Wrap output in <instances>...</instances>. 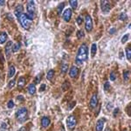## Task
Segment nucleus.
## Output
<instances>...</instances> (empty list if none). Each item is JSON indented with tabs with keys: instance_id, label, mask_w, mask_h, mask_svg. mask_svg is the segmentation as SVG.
I'll use <instances>...</instances> for the list:
<instances>
[{
	"instance_id": "obj_19",
	"label": "nucleus",
	"mask_w": 131,
	"mask_h": 131,
	"mask_svg": "<svg viewBox=\"0 0 131 131\" xmlns=\"http://www.w3.org/2000/svg\"><path fill=\"white\" fill-rule=\"evenodd\" d=\"M96 51H97L96 44H93L92 46H91V55H92V57H94L96 54Z\"/></svg>"
},
{
	"instance_id": "obj_17",
	"label": "nucleus",
	"mask_w": 131,
	"mask_h": 131,
	"mask_svg": "<svg viewBox=\"0 0 131 131\" xmlns=\"http://www.w3.org/2000/svg\"><path fill=\"white\" fill-rule=\"evenodd\" d=\"M7 40V34L5 33H2L0 34V44L2 45Z\"/></svg>"
},
{
	"instance_id": "obj_36",
	"label": "nucleus",
	"mask_w": 131,
	"mask_h": 131,
	"mask_svg": "<svg viewBox=\"0 0 131 131\" xmlns=\"http://www.w3.org/2000/svg\"><path fill=\"white\" fill-rule=\"evenodd\" d=\"M118 113H119V109H115V110H114V113H113L114 117H116L117 115H118Z\"/></svg>"
},
{
	"instance_id": "obj_16",
	"label": "nucleus",
	"mask_w": 131,
	"mask_h": 131,
	"mask_svg": "<svg viewBox=\"0 0 131 131\" xmlns=\"http://www.w3.org/2000/svg\"><path fill=\"white\" fill-rule=\"evenodd\" d=\"M35 92H36V87H35L34 84H30L28 86V93L30 94H34Z\"/></svg>"
},
{
	"instance_id": "obj_44",
	"label": "nucleus",
	"mask_w": 131,
	"mask_h": 131,
	"mask_svg": "<svg viewBox=\"0 0 131 131\" xmlns=\"http://www.w3.org/2000/svg\"><path fill=\"white\" fill-rule=\"evenodd\" d=\"M60 131H65V129H64L63 126H61V128H60Z\"/></svg>"
},
{
	"instance_id": "obj_43",
	"label": "nucleus",
	"mask_w": 131,
	"mask_h": 131,
	"mask_svg": "<svg viewBox=\"0 0 131 131\" xmlns=\"http://www.w3.org/2000/svg\"><path fill=\"white\" fill-rule=\"evenodd\" d=\"M19 131H26V129H25V127H22V128H20V129H19Z\"/></svg>"
},
{
	"instance_id": "obj_41",
	"label": "nucleus",
	"mask_w": 131,
	"mask_h": 131,
	"mask_svg": "<svg viewBox=\"0 0 131 131\" xmlns=\"http://www.w3.org/2000/svg\"><path fill=\"white\" fill-rule=\"evenodd\" d=\"M4 4H5V1H4V0H0V6L4 5Z\"/></svg>"
},
{
	"instance_id": "obj_20",
	"label": "nucleus",
	"mask_w": 131,
	"mask_h": 131,
	"mask_svg": "<svg viewBox=\"0 0 131 131\" xmlns=\"http://www.w3.org/2000/svg\"><path fill=\"white\" fill-rule=\"evenodd\" d=\"M60 71H61V73L63 74H66V72L68 71V65H67V64H62Z\"/></svg>"
},
{
	"instance_id": "obj_31",
	"label": "nucleus",
	"mask_w": 131,
	"mask_h": 131,
	"mask_svg": "<svg viewBox=\"0 0 131 131\" xmlns=\"http://www.w3.org/2000/svg\"><path fill=\"white\" fill-rule=\"evenodd\" d=\"M7 107H8V109H12L13 107H14V103H13L12 100H9L8 104H7Z\"/></svg>"
},
{
	"instance_id": "obj_22",
	"label": "nucleus",
	"mask_w": 131,
	"mask_h": 131,
	"mask_svg": "<svg viewBox=\"0 0 131 131\" xmlns=\"http://www.w3.org/2000/svg\"><path fill=\"white\" fill-rule=\"evenodd\" d=\"M129 77H130V72L129 71H124V73H123V78H124L125 81H128L129 80Z\"/></svg>"
},
{
	"instance_id": "obj_14",
	"label": "nucleus",
	"mask_w": 131,
	"mask_h": 131,
	"mask_svg": "<svg viewBox=\"0 0 131 131\" xmlns=\"http://www.w3.org/2000/svg\"><path fill=\"white\" fill-rule=\"evenodd\" d=\"M50 124V120L48 117H43L42 120H41V125H42V127L44 128H46L48 127Z\"/></svg>"
},
{
	"instance_id": "obj_35",
	"label": "nucleus",
	"mask_w": 131,
	"mask_h": 131,
	"mask_svg": "<svg viewBox=\"0 0 131 131\" xmlns=\"http://www.w3.org/2000/svg\"><path fill=\"white\" fill-rule=\"evenodd\" d=\"M14 85H15V80H11V81L9 82V84H8V87L11 88Z\"/></svg>"
},
{
	"instance_id": "obj_34",
	"label": "nucleus",
	"mask_w": 131,
	"mask_h": 131,
	"mask_svg": "<svg viewBox=\"0 0 131 131\" xmlns=\"http://www.w3.org/2000/svg\"><path fill=\"white\" fill-rule=\"evenodd\" d=\"M76 22H77V24H78L79 25H81V23H82V18L81 17H78L77 18V19H76Z\"/></svg>"
},
{
	"instance_id": "obj_3",
	"label": "nucleus",
	"mask_w": 131,
	"mask_h": 131,
	"mask_svg": "<svg viewBox=\"0 0 131 131\" xmlns=\"http://www.w3.org/2000/svg\"><path fill=\"white\" fill-rule=\"evenodd\" d=\"M27 10V17L30 20H33L36 16V9H35V4L33 1H28L26 4Z\"/></svg>"
},
{
	"instance_id": "obj_15",
	"label": "nucleus",
	"mask_w": 131,
	"mask_h": 131,
	"mask_svg": "<svg viewBox=\"0 0 131 131\" xmlns=\"http://www.w3.org/2000/svg\"><path fill=\"white\" fill-rule=\"evenodd\" d=\"M25 85V80L24 77H20L19 79V81H18V87L19 88H23Z\"/></svg>"
},
{
	"instance_id": "obj_39",
	"label": "nucleus",
	"mask_w": 131,
	"mask_h": 131,
	"mask_svg": "<svg viewBox=\"0 0 131 131\" xmlns=\"http://www.w3.org/2000/svg\"><path fill=\"white\" fill-rule=\"evenodd\" d=\"M45 84L41 85L40 88H39V91H40V92H42V91H43V90H45Z\"/></svg>"
},
{
	"instance_id": "obj_46",
	"label": "nucleus",
	"mask_w": 131,
	"mask_h": 131,
	"mask_svg": "<svg viewBox=\"0 0 131 131\" xmlns=\"http://www.w3.org/2000/svg\"><path fill=\"white\" fill-rule=\"evenodd\" d=\"M123 131H127V130H123Z\"/></svg>"
},
{
	"instance_id": "obj_6",
	"label": "nucleus",
	"mask_w": 131,
	"mask_h": 131,
	"mask_svg": "<svg viewBox=\"0 0 131 131\" xmlns=\"http://www.w3.org/2000/svg\"><path fill=\"white\" fill-rule=\"evenodd\" d=\"M85 27L87 32H91L93 29V19L90 15H87L85 19Z\"/></svg>"
},
{
	"instance_id": "obj_1",
	"label": "nucleus",
	"mask_w": 131,
	"mask_h": 131,
	"mask_svg": "<svg viewBox=\"0 0 131 131\" xmlns=\"http://www.w3.org/2000/svg\"><path fill=\"white\" fill-rule=\"evenodd\" d=\"M88 56V50L87 46L86 45H81L79 47V50L77 52V55L75 58V63L77 65H82L87 59Z\"/></svg>"
},
{
	"instance_id": "obj_5",
	"label": "nucleus",
	"mask_w": 131,
	"mask_h": 131,
	"mask_svg": "<svg viewBox=\"0 0 131 131\" xmlns=\"http://www.w3.org/2000/svg\"><path fill=\"white\" fill-rule=\"evenodd\" d=\"M66 126L69 130H73L76 126V119L74 115H70L66 119Z\"/></svg>"
},
{
	"instance_id": "obj_33",
	"label": "nucleus",
	"mask_w": 131,
	"mask_h": 131,
	"mask_svg": "<svg viewBox=\"0 0 131 131\" xmlns=\"http://www.w3.org/2000/svg\"><path fill=\"white\" fill-rule=\"evenodd\" d=\"M84 36V33L82 31H79L78 33H77V37L79 38V39H80V38H82Z\"/></svg>"
},
{
	"instance_id": "obj_32",
	"label": "nucleus",
	"mask_w": 131,
	"mask_h": 131,
	"mask_svg": "<svg viewBox=\"0 0 131 131\" xmlns=\"http://www.w3.org/2000/svg\"><path fill=\"white\" fill-rule=\"evenodd\" d=\"M110 87V85H109V82H106L104 84V90L105 91H108Z\"/></svg>"
},
{
	"instance_id": "obj_23",
	"label": "nucleus",
	"mask_w": 131,
	"mask_h": 131,
	"mask_svg": "<svg viewBox=\"0 0 131 131\" xmlns=\"http://www.w3.org/2000/svg\"><path fill=\"white\" fill-rule=\"evenodd\" d=\"M70 87V83L68 81H65L62 85V90L63 91H66L68 88Z\"/></svg>"
},
{
	"instance_id": "obj_7",
	"label": "nucleus",
	"mask_w": 131,
	"mask_h": 131,
	"mask_svg": "<svg viewBox=\"0 0 131 131\" xmlns=\"http://www.w3.org/2000/svg\"><path fill=\"white\" fill-rule=\"evenodd\" d=\"M100 7H101V11L104 13L109 12L110 11V3L109 1H106V0H102L100 2Z\"/></svg>"
},
{
	"instance_id": "obj_10",
	"label": "nucleus",
	"mask_w": 131,
	"mask_h": 131,
	"mask_svg": "<svg viewBox=\"0 0 131 131\" xmlns=\"http://www.w3.org/2000/svg\"><path fill=\"white\" fill-rule=\"evenodd\" d=\"M79 74V68L77 66H72L69 70V75L71 78H75Z\"/></svg>"
},
{
	"instance_id": "obj_27",
	"label": "nucleus",
	"mask_w": 131,
	"mask_h": 131,
	"mask_svg": "<svg viewBox=\"0 0 131 131\" xmlns=\"http://www.w3.org/2000/svg\"><path fill=\"white\" fill-rule=\"evenodd\" d=\"M77 4H78V2H77L76 0H71V1H70V5L72 6L73 9L77 8Z\"/></svg>"
},
{
	"instance_id": "obj_42",
	"label": "nucleus",
	"mask_w": 131,
	"mask_h": 131,
	"mask_svg": "<svg viewBox=\"0 0 131 131\" xmlns=\"http://www.w3.org/2000/svg\"><path fill=\"white\" fill-rule=\"evenodd\" d=\"M17 98H18V100H24V97H23L22 95H19V96H18Z\"/></svg>"
},
{
	"instance_id": "obj_8",
	"label": "nucleus",
	"mask_w": 131,
	"mask_h": 131,
	"mask_svg": "<svg viewBox=\"0 0 131 131\" xmlns=\"http://www.w3.org/2000/svg\"><path fill=\"white\" fill-rule=\"evenodd\" d=\"M98 104V95L97 94H93V96L91 97L90 99V102H89V106H90L91 109H95Z\"/></svg>"
},
{
	"instance_id": "obj_12",
	"label": "nucleus",
	"mask_w": 131,
	"mask_h": 131,
	"mask_svg": "<svg viewBox=\"0 0 131 131\" xmlns=\"http://www.w3.org/2000/svg\"><path fill=\"white\" fill-rule=\"evenodd\" d=\"M23 11H24L23 5H21V4H19V5L16 7V9H15V11H14L15 16H16L17 18H19V17L20 16L22 13H24V12H23Z\"/></svg>"
},
{
	"instance_id": "obj_26",
	"label": "nucleus",
	"mask_w": 131,
	"mask_h": 131,
	"mask_svg": "<svg viewBox=\"0 0 131 131\" xmlns=\"http://www.w3.org/2000/svg\"><path fill=\"white\" fill-rule=\"evenodd\" d=\"M20 49V44L19 43H16V44H14L13 45V46H12V52H14V53H16V52H18L19 50Z\"/></svg>"
},
{
	"instance_id": "obj_45",
	"label": "nucleus",
	"mask_w": 131,
	"mask_h": 131,
	"mask_svg": "<svg viewBox=\"0 0 131 131\" xmlns=\"http://www.w3.org/2000/svg\"><path fill=\"white\" fill-rule=\"evenodd\" d=\"M105 131H111V130L109 129H105Z\"/></svg>"
},
{
	"instance_id": "obj_25",
	"label": "nucleus",
	"mask_w": 131,
	"mask_h": 131,
	"mask_svg": "<svg viewBox=\"0 0 131 131\" xmlns=\"http://www.w3.org/2000/svg\"><path fill=\"white\" fill-rule=\"evenodd\" d=\"M65 7V3H60L58 6V13L59 14H61L62 11H63V8Z\"/></svg>"
},
{
	"instance_id": "obj_2",
	"label": "nucleus",
	"mask_w": 131,
	"mask_h": 131,
	"mask_svg": "<svg viewBox=\"0 0 131 131\" xmlns=\"http://www.w3.org/2000/svg\"><path fill=\"white\" fill-rule=\"evenodd\" d=\"M28 117V110L26 108H21L16 113V118L18 121L20 123L24 122L27 120Z\"/></svg>"
},
{
	"instance_id": "obj_28",
	"label": "nucleus",
	"mask_w": 131,
	"mask_h": 131,
	"mask_svg": "<svg viewBox=\"0 0 131 131\" xmlns=\"http://www.w3.org/2000/svg\"><path fill=\"white\" fill-rule=\"evenodd\" d=\"M129 39V34H125L122 37V39H121V43H126Z\"/></svg>"
},
{
	"instance_id": "obj_24",
	"label": "nucleus",
	"mask_w": 131,
	"mask_h": 131,
	"mask_svg": "<svg viewBox=\"0 0 131 131\" xmlns=\"http://www.w3.org/2000/svg\"><path fill=\"white\" fill-rule=\"evenodd\" d=\"M53 76H54V71L52 69V70H50L49 72L47 73L46 78L48 79V80H52V79L53 78Z\"/></svg>"
},
{
	"instance_id": "obj_30",
	"label": "nucleus",
	"mask_w": 131,
	"mask_h": 131,
	"mask_svg": "<svg viewBox=\"0 0 131 131\" xmlns=\"http://www.w3.org/2000/svg\"><path fill=\"white\" fill-rule=\"evenodd\" d=\"M115 79H116V74H115V73L112 72L110 74V80L114 81V80H115Z\"/></svg>"
},
{
	"instance_id": "obj_29",
	"label": "nucleus",
	"mask_w": 131,
	"mask_h": 131,
	"mask_svg": "<svg viewBox=\"0 0 131 131\" xmlns=\"http://www.w3.org/2000/svg\"><path fill=\"white\" fill-rule=\"evenodd\" d=\"M126 19H127V15L125 13H121L119 16V19H121V20H125Z\"/></svg>"
},
{
	"instance_id": "obj_13",
	"label": "nucleus",
	"mask_w": 131,
	"mask_h": 131,
	"mask_svg": "<svg viewBox=\"0 0 131 131\" xmlns=\"http://www.w3.org/2000/svg\"><path fill=\"white\" fill-rule=\"evenodd\" d=\"M11 45H12V42H11V41H9L8 43H7V45H5V48H4V50H5V55H6L7 58H9V57H10V55H11Z\"/></svg>"
},
{
	"instance_id": "obj_4",
	"label": "nucleus",
	"mask_w": 131,
	"mask_h": 131,
	"mask_svg": "<svg viewBox=\"0 0 131 131\" xmlns=\"http://www.w3.org/2000/svg\"><path fill=\"white\" fill-rule=\"evenodd\" d=\"M20 22V25H22V27H24L26 30H29L32 25V20L29 19V18L27 17V15L25 13H22L20 16L18 18Z\"/></svg>"
},
{
	"instance_id": "obj_9",
	"label": "nucleus",
	"mask_w": 131,
	"mask_h": 131,
	"mask_svg": "<svg viewBox=\"0 0 131 131\" xmlns=\"http://www.w3.org/2000/svg\"><path fill=\"white\" fill-rule=\"evenodd\" d=\"M72 14H73V11L70 8L66 9L63 12V19L66 22H68L70 20V19H71V17H72Z\"/></svg>"
},
{
	"instance_id": "obj_40",
	"label": "nucleus",
	"mask_w": 131,
	"mask_h": 131,
	"mask_svg": "<svg viewBox=\"0 0 131 131\" xmlns=\"http://www.w3.org/2000/svg\"><path fill=\"white\" fill-rule=\"evenodd\" d=\"M115 32H116L115 28H111V29H110V31H109V33H110V34H113V33H115Z\"/></svg>"
},
{
	"instance_id": "obj_21",
	"label": "nucleus",
	"mask_w": 131,
	"mask_h": 131,
	"mask_svg": "<svg viewBox=\"0 0 131 131\" xmlns=\"http://www.w3.org/2000/svg\"><path fill=\"white\" fill-rule=\"evenodd\" d=\"M126 57H127L128 60L130 61L131 60V51H130V46L126 48Z\"/></svg>"
},
{
	"instance_id": "obj_37",
	"label": "nucleus",
	"mask_w": 131,
	"mask_h": 131,
	"mask_svg": "<svg viewBox=\"0 0 131 131\" xmlns=\"http://www.w3.org/2000/svg\"><path fill=\"white\" fill-rule=\"evenodd\" d=\"M6 126L7 125L5 124V123H2V125H1V130L2 131L5 130V129H6Z\"/></svg>"
},
{
	"instance_id": "obj_38",
	"label": "nucleus",
	"mask_w": 131,
	"mask_h": 131,
	"mask_svg": "<svg viewBox=\"0 0 131 131\" xmlns=\"http://www.w3.org/2000/svg\"><path fill=\"white\" fill-rule=\"evenodd\" d=\"M40 80H41V78H40V74H39V75H38L37 77H36V79H35V82H36V83H39V82L40 81Z\"/></svg>"
},
{
	"instance_id": "obj_18",
	"label": "nucleus",
	"mask_w": 131,
	"mask_h": 131,
	"mask_svg": "<svg viewBox=\"0 0 131 131\" xmlns=\"http://www.w3.org/2000/svg\"><path fill=\"white\" fill-rule=\"evenodd\" d=\"M15 72H16V70H15V67L13 66H11L10 68H9V73H8V77L9 78H11L13 75L15 74Z\"/></svg>"
},
{
	"instance_id": "obj_11",
	"label": "nucleus",
	"mask_w": 131,
	"mask_h": 131,
	"mask_svg": "<svg viewBox=\"0 0 131 131\" xmlns=\"http://www.w3.org/2000/svg\"><path fill=\"white\" fill-rule=\"evenodd\" d=\"M104 123H105V119H100L96 122V126H95V129L96 131H102L103 128H104Z\"/></svg>"
}]
</instances>
